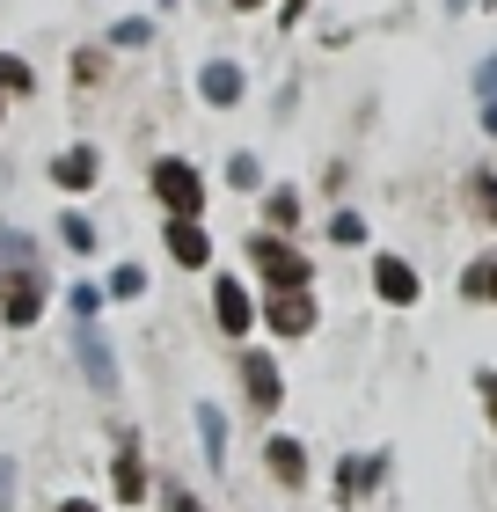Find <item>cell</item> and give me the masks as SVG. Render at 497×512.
Segmentation results:
<instances>
[{
  "mask_svg": "<svg viewBox=\"0 0 497 512\" xmlns=\"http://www.w3.org/2000/svg\"><path fill=\"white\" fill-rule=\"evenodd\" d=\"M483 403H490V417H497V374H483Z\"/></svg>",
  "mask_w": 497,
  "mask_h": 512,
  "instance_id": "30",
  "label": "cell"
},
{
  "mask_svg": "<svg viewBox=\"0 0 497 512\" xmlns=\"http://www.w3.org/2000/svg\"><path fill=\"white\" fill-rule=\"evenodd\" d=\"M59 242L74 249V256H88V249H96V227H88L81 213H66V220H59Z\"/></svg>",
  "mask_w": 497,
  "mask_h": 512,
  "instance_id": "20",
  "label": "cell"
},
{
  "mask_svg": "<svg viewBox=\"0 0 497 512\" xmlns=\"http://www.w3.org/2000/svg\"><path fill=\"white\" fill-rule=\"evenodd\" d=\"M169 512H205V505H198L191 491H169Z\"/></svg>",
  "mask_w": 497,
  "mask_h": 512,
  "instance_id": "29",
  "label": "cell"
},
{
  "mask_svg": "<svg viewBox=\"0 0 497 512\" xmlns=\"http://www.w3.org/2000/svg\"><path fill=\"white\" fill-rule=\"evenodd\" d=\"M212 300H220V330H227V337H242L249 322H256V308H249V293L234 286V278H220V286H212Z\"/></svg>",
  "mask_w": 497,
  "mask_h": 512,
  "instance_id": "12",
  "label": "cell"
},
{
  "mask_svg": "<svg viewBox=\"0 0 497 512\" xmlns=\"http://www.w3.org/2000/svg\"><path fill=\"white\" fill-rule=\"evenodd\" d=\"M476 88H483V103H497V59H483V74H476Z\"/></svg>",
  "mask_w": 497,
  "mask_h": 512,
  "instance_id": "28",
  "label": "cell"
},
{
  "mask_svg": "<svg viewBox=\"0 0 497 512\" xmlns=\"http://www.w3.org/2000/svg\"><path fill=\"white\" fill-rule=\"evenodd\" d=\"M110 293H117V300H139V293H147V271H139V264H117V271H110Z\"/></svg>",
  "mask_w": 497,
  "mask_h": 512,
  "instance_id": "22",
  "label": "cell"
},
{
  "mask_svg": "<svg viewBox=\"0 0 497 512\" xmlns=\"http://www.w3.org/2000/svg\"><path fill=\"white\" fill-rule=\"evenodd\" d=\"M461 293H468V300H497V249L483 256V264L461 271Z\"/></svg>",
  "mask_w": 497,
  "mask_h": 512,
  "instance_id": "15",
  "label": "cell"
},
{
  "mask_svg": "<svg viewBox=\"0 0 497 512\" xmlns=\"http://www.w3.org/2000/svg\"><path fill=\"white\" fill-rule=\"evenodd\" d=\"M66 300H74V315H81V322H96V308H103V286H74Z\"/></svg>",
  "mask_w": 497,
  "mask_h": 512,
  "instance_id": "26",
  "label": "cell"
},
{
  "mask_svg": "<svg viewBox=\"0 0 497 512\" xmlns=\"http://www.w3.org/2000/svg\"><path fill=\"white\" fill-rule=\"evenodd\" d=\"M117 498H125V505L147 498V469H139V447H132V439L117 447Z\"/></svg>",
  "mask_w": 497,
  "mask_h": 512,
  "instance_id": "13",
  "label": "cell"
},
{
  "mask_svg": "<svg viewBox=\"0 0 497 512\" xmlns=\"http://www.w3.org/2000/svg\"><path fill=\"white\" fill-rule=\"evenodd\" d=\"M81 374L96 381L103 395L117 388V359H110V344H103V330H96V322H81Z\"/></svg>",
  "mask_w": 497,
  "mask_h": 512,
  "instance_id": "9",
  "label": "cell"
},
{
  "mask_svg": "<svg viewBox=\"0 0 497 512\" xmlns=\"http://www.w3.org/2000/svg\"><path fill=\"white\" fill-rule=\"evenodd\" d=\"M249 264L264 271V286H278V293H293V286H307V278H315V264H307L300 249L271 242V235H256V242H249Z\"/></svg>",
  "mask_w": 497,
  "mask_h": 512,
  "instance_id": "3",
  "label": "cell"
},
{
  "mask_svg": "<svg viewBox=\"0 0 497 512\" xmlns=\"http://www.w3.org/2000/svg\"><path fill=\"white\" fill-rule=\"evenodd\" d=\"M0 110H8V88H0Z\"/></svg>",
  "mask_w": 497,
  "mask_h": 512,
  "instance_id": "34",
  "label": "cell"
},
{
  "mask_svg": "<svg viewBox=\"0 0 497 512\" xmlns=\"http://www.w3.org/2000/svg\"><path fill=\"white\" fill-rule=\"evenodd\" d=\"M59 512H96V505H88V498H66V505H59Z\"/></svg>",
  "mask_w": 497,
  "mask_h": 512,
  "instance_id": "31",
  "label": "cell"
},
{
  "mask_svg": "<svg viewBox=\"0 0 497 512\" xmlns=\"http://www.w3.org/2000/svg\"><path fill=\"white\" fill-rule=\"evenodd\" d=\"M483 132H497V103H483Z\"/></svg>",
  "mask_w": 497,
  "mask_h": 512,
  "instance_id": "32",
  "label": "cell"
},
{
  "mask_svg": "<svg viewBox=\"0 0 497 512\" xmlns=\"http://www.w3.org/2000/svg\"><path fill=\"white\" fill-rule=\"evenodd\" d=\"M37 315H44V264L0 271V322H8V330H30Z\"/></svg>",
  "mask_w": 497,
  "mask_h": 512,
  "instance_id": "2",
  "label": "cell"
},
{
  "mask_svg": "<svg viewBox=\"0 0 497 512\" xmlns=\"http://www.w3.org/2000/svg\"><path fill=\"white\" fill-rule=\"evenodd\" d=\"M0 88H8V96H30V88H37V74H30V66H22L15 52H0Z\"/></svg>",
  "mask_w": 497,
  "mask_h": 512,
  "instance_id": "19",
  "label": "cell"
},
{
  "mask_svg": "<svg viewBox=\"0 0 497 512\" xmlns=\"http://www.w3.org/2000/svg\"><path fill=\"white\" fill-rule=\"evenodd\" d=\"M234 8H264V0H234Z\"/></svg>",
  "mask_w": 497,
  "mask_h": 512,
  "instance_id": "33",
  "label": "cell"
},
{
  "mask_svg": "<svg viewBox=\"0 0 497 512\" xmlns=\"http://www.w3.org/2000/svg\"><path fill=\"white\" fill-rule=\"evenodd\" d=\"M468 205H476V220H490V227H497V176H490V169L468 176Z\"/></svg>",
  "mask_w": 497,
  "mask_h": 512,
  "instance_id": "17",
  "label": "cell"
},
{
  "mask_svg": "<svg viewBox=\"0 0 497 512\" xmlns=\"http://www.w3.org/2000/svg\"><path fill=\"white\" fill-rule=\"evenodd\" d=\"M388 461H373V454H359V461H344V491H366L373 476H381Z\"/></svg>",
  "mask_w": 497,
  "mask_h": 512,
  "instance_id": "23",
  "label": "cell"
},
{
  "mask_svg": "<svg viewBox=\"0 0 497 512\" xmlns=\"http://www.w3.org/2000/svg\"><path fill=\"white\" fill-rule=\"evenodd\" d=\"M198 96H205L212 110H234V103H242V66H234V59H212L205 74H198Z\"/></svg>",
  "mask_w": 497,
  "mask_h": 512,
  "instance_id": "8",
  "label": "cell"
},
{
  "mask_svg": "<svg viewBox=\"0 0 497 512\" xmlns=\"http://www.w3.org/2000/svg\"><path fill=\"white\" fill-rule=\"evenodd\" d=\"M37 264V242L15 235V227H0V271H30Z\"/></svg>",
  "mask_w": 497,
  "mask_h": 512,
  "instance_id": "16",
  "label": "cell"
},
{
  "mask_svg": "<svg viewBox=\"0 0 497 512\" xmlns=\"http://www.w3.org/2000/svg\"><path fill=\"white\" fill-rule=\"evenodd\" d=\"M242 381H249V403H256V410H278L286 381H278V366H271L264 352H242Z\"/></svg>",
  "mask_w": 497,
  "mask_h": 512,
  "instance_id": "10",
  "label": "cell"
},
{
  "mask_svg": "<svg viewBox=\"0 0 497 512\" xmlns=\"http://www.w3.org/2000/svg\"><path fill=\"white\" fill-rule=\"evenodd\" d=\"M264 315H271V330H278V337H307V330H315V300H307V286L271 293V300H264Z\"/></svg>",
  "mask_w": 497,
  "mask_h": 512,
  "instance_id": "5",
  "label": "cell"
},
{
  "mask_svg": "<svg viewBox=\"0 0 497 512\" xmlns=\"http://www.w3.org/2000/svg\"><path fill=\"white\" fill-rule=\"evenodd\" d=\"M373 293H381L388 308H410L417 300V271L402 264V256H373Z\"/></svg>",
  "mask_w": 497,
  "mask_h": 512,
  "instance_id": "7",
  "label": "cell"
},
{
  "mask_svg": "<svg viewBox=\"0 0 497 512\" xmlns=\"http://www.w3.org/2000/svg\"><path fill=\"white\" fill-rule=\"evenodd\" d=\"M147 183H154V198L169 205V220H198V213H205V198H212V183H205L183 154H161L154 169H147Z\"/></svg>",
  "mask_w": 497,
  "mask_h": 512,
  "instance_id": "1",
  "label": "cell"
},
{
  "mask_svg": "<svg viewBox=\"0 0 497 512\" xmlns=\"http://www.w3.org/2000/svg\"><path fill=\"white\" fill-rule=\"evenodd\" d=\"M74 81H81V88L103 81V52H96V44H81V52H74Z\"/></svg>",
  "mask_w": 497,
  "mask_h": 512,
  "instance_id": "25",
  "label": "cell"
},
{
  "mask_svg": "<svg viewBox=\"0 0 497 512\" xmlns=\"http://www.w3.org/2000/svg\"><path fill=\"white\" fill-rule=\"evenodd\" d=\"M147 37H154L147 15H132V22H117V30H110V44H125V52H132V44H147Z\"/></svg>",
  "mask_w": 497,
  "mask_h": 512,
  "instance_id": "24",
  "label": "cell"
},
{
  "mask_svg": "<svg viewBox=\"0 0 497 512\" xmlns=\"http://www.w3.org/2000/svg\"><path fill=\"white\" fill-rule=\"evenodd\" d=\"M161 242H169V256H176L183 271H205L212 264V235H205L198 220H169V227H161Z\"/></svg>",
  "mask_w": 497,
  "mask_h": 512,
  "instance_id": "6",
  "label": "cell"
},
{
  "mask_svg": "<svg viewBox=\"0 0 497 512\" xmlns=\"http://www.w3.org/2000/svg\"><path fill=\"white\" fill-rule=\"evenodd\" d=\"M227 183H234V191H264V161H256V154H234V161H227Z\"/></svg>",
  "mask_w": 497,
  "mask_h": 512,
  "instance_id": "18",
  "label": "cell"
},
{
  "mask_svg": "<svg viewBox=\"0 0 497 512\" xmlns=\"http://www.w3.org/2000/svg\"><path fill=\"white\" fill-rule=\"evenodd\" d=\"M8 505H15V461L0 454V512H8Z\"/></svg>",
  "mask_w": 497,
  "mask_h": 512,
  "instance_id": "27",
  "label": "cell"
},
{
  "mask_svg": "<svg viewBox=\"0 0 497 512\" xmlns=\"http://www.w3.org/2000/svg\"><path fill=\"white\" fill-rule=\"evenodd\" d=\"M264 461H271L278 483H307V447H300V439H286V432L264 439Z\"/></svg>",
  "mask_w": 497,
  "mask_h": 512,
  "instance_id": "11",
  "label": "cell"
},
{
  "mask_svg": "<svg viewBox=\"0 0 497 512\" xmlns=\"http://www.w3.org/2000/svg\"><path fill=\"white\" fill-rule=\"evenodd\" d=\"M198 439H205V461L220 469V461H227V417L212 410V403H198Z\"/></svg>",
  "mask_w": 497,
  "mask_h": 512,
  "instance_id": "14",
  "label": "cell"
},
{
  "mask_svg": "<svg viewBox=\"0 0 497 512\" xmlns=\"http://www.w3.org/2000/svg\"><path fill=\"white\" fill-rule=\"evenodd\" d=\"M96 176H103V154L88 147V139L66 147V154H52V183H59V191H96Z\"/></svg>",
  "mask_w": 497,
  "mask_h": 512,
  "instance_id": "4",
  "label": "cell"
},
{
  "mask_svg": "<svg viewBox=\"0 0 497 512\" xmlns=\"http://www.w3.org/2000/svg\"><path fill=\"white\" fill-rule=\"evenodd\" d=\"M329 242H337V249H359V242H366V220H359V213H337V220H329Z\"/></svg>",
  "mask_w": 497,
  "mask_h": 512,
  "instance_id": "21",
  "label": "cell"
}]
</instances>
